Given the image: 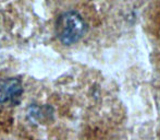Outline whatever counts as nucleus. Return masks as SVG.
<instances>
[{"label": "nucleus", "mask_w": 160, "mask_h": 140, "mask_svg": "<svg viewBox=\"0 0 160 140\" xmlns=\"http://www.w3.org/2000/svg\"><path fill=\"white\" fill-rule=\"evenodd\" d=\"M86 20L76 10L63 11L57 18L55 23V34L61 44L71 46L78 43L86 34Z\"/></svg>", "instance_id": "1"}, {"label": "nucleus", "mask_w": 160, "mask_h": 140, "mask_svg": "<svg viewBox=\"0 0 160 140\" xmlns=\"http://www.w3.org/2000/svg\"><path fill=\"white\" fill-rule=\"evenodd\" d=\"M22 92L21 81L15 78L0 80V110L14 105Z\"/></svg>", "instance_id": "2"}]
</instances>
